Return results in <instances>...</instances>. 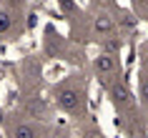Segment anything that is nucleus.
Returning a JSON list of instances; mask_svg holds the SVG:
<instances>
[{
  "mask_svg": "<svg viewBox=\"0 0 148 138\" xmlns=\"http://www.w3.org/2000/svg\"><path fill=\"white\" fill-rule=\"evenodd\" d=\"M10 28H13V15L5 13V10H0V35H3V33H8Z\"/></svg>",
  "mask_w": 148,
  "mask_h": 138,
  "instance_id": "5",
  "label": "nucleus"
},
{
  "mask_svg": "<svg viewBox=\"0 0 148 138\" xmlns=\"http://www.w3.org/2000/svg\"><path fill=\"white\" fill-rule=\"evenodd\" d=\"M140 95L148 100V76H143V80H140Z\"/></svg>",
  "mask_w": 148,
  "mask_h": 138,
  "instance_id": "7",
  "label": "nucleus"
},
{
  "mask_svg": "<svg viewBox=\"0 0 148 138\" xmlns=\"http://www.w3.org/2000/svg\"><path fill=\"white\" fill-rule=\"evenodd\" d=\"M113 98H116L118 106H131V103H133L131 91H128L123 83H116V85H113Z\"/></svg>",
  "mask_w": 148,
  "mask_h": 138,
  "instance_id": "3",
  "label": "nucleus"
},
{
  "mask_svg": "<svg viewBox=\"0 0 148 138\" xmlns=\"http://www.w3.org/2000/svg\"><path fill=\"white\" fill-rule=\"evenodd\" d=\"M13 133H15L18 138H30V136H35V128H33V126H18Z\"/></svg>",
  "mask_w": 148,
  "mask_h": 138,
  "instance_id": "6",
  "label": "nucleus"
},
{
  "mask_svg": "<svg viewBox=\"0 0 148 138\" xmlns=\"http://www.w3.org/2000/svg\"><path fill=\"white\" fill-rule=\"evenodd\" d=\"M116 50H118V43H116V40H113V43H108V53H116Z\"/></svg>",
  "mask_w": 148,
  "mask_h": 138,
  "instance_id": "8",
  "label": "nucleus"
},
{
  "mask_svg": "<svg viewBox=\"0 0 148 138\" xmlns=\"http://www.w3.org/2000/svg\"><path fill=\"white\" fill-rule=\"evenodd\" d=\"M93 25H95V33H101V35H108V33H113V20H110L108 15H98Z\"/></svg>",
  "mask_w": 148,
  "mask_h": 138,
  "instance_id": "4",
  "label": "nucleus"
},
{
  "mask_svg": "<svg viewBox=\"0 0 148 138\" xmlns=\"http://www.w3.org/2000/svg\"><path fill=\"white\" fill-rule=\"evenodd\" d=\"M0 123H3V111H0Z\"/></svg>",
  "mask_w": 148,
  "mask_h": 138,
  "instance_id": "9",
  "label": "nucleus"
},
{
  "mask_svg": "<svg viewBox=\"0 0 148 138\" xmlns=\"http://www.w3.org/2000/svg\"><path fill=\"white\" fill-rule=\"evenodd\" d=\"M58 106H60L65 113H73V111H78V106H80L78 93L73 91V88H63V91H58Z\"/></svg>",
  "mask_w": 148,
  "mask_h": 138,
  "instance_id": "1",
  "label": "nucleus"
},
{
  "mask_svg": "<svg viewBox=\"0 0 148 138\" xmlns=\"http://www.w3.org/2000/svg\"><path fill=\"white\" fill-rule=\"evenodd\" d=\"M95 70L101 73V76H108V73H113L116 70V60H113V55L110 53H103L95 58Z\"/></svg>",
  "mask_w": 148,
  "mask_h": 138,
  "instance_id": "2",
  "label": "nucleus"
}]
</instances>
